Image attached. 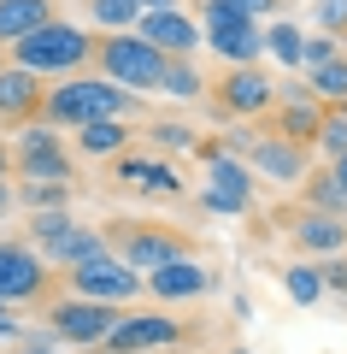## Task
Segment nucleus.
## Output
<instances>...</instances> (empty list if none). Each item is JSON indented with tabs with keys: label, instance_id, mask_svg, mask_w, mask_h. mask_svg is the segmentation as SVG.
<instances>
[{
	"label": "nucleus",
	"instance_id": "f257e3e1",
	"mask_svg": "<svg viewBox=\"0 0 347 354\" xmlns=\"http://www.w3.org/2000/svg\"><path fill=\"white\" fill-rule=\"evenodd\" d=\"M6 53H12V65H24V71H36V77H83V65H95L100 41L88 36V30L53 18V24H41L36 36L12 41Z\"/></svg>",
	"mask_w": 347,
	"mask_h": 354
},
{
	"label": "nucleus",
	"instance_id": "f03ea898",
	"mask_svg": "<svg viewBox=\"0 0 347 354\" xmlns=\"http://www.w3.org/2000/svg\"><path fill=\"white\" fill-rule=\"evenodd\" d=\"M136 113V95L112 77H71V83H53L48 101H41V118L48 124H95V118H130Z\"/></svg>",
	"mask_w": 347,
	"mask_h": 354
},
{
	"label": "nucleus",
	"instance_id": "7ed1b4c3",
	"mask_svg": "<svg viewBox=\"0 0 347 354\" xmlns=\"http://www.w3.org/2000/svg\"><path fill=\"white\" fill-rule=\"evenodd\" d=\"M100 77H112V83H124L130 95H153V88H165V65H171V53H159L148 36H130V30H112L106 41H100L95 53Z\"/></svg>",
	"mask_w": 347,
	"mask_h": 354
},
{
	"label": "nucleus",
	"instance_id": "20e7f679",
	"mask_svg": "<svg viewBox=\"0 0 347 354\" xmlns=\"http://www.w3.org/2000/svg\"><path fill=\"white\" fill-rule=\"evenodd\" d=\"M12 165H18L24 183H77L71 153L59 148V124H48V118L18 124V136H12Z\"/></svg>",
	"mask_w": 347,
	"mask_h": 354
},
{
	"label": "nucleus",
	"instance_id": "39448f33",
	"mask_svg": "<svg viewBox=\"0 0 347 354\" xmlns=\"http://www.w3.org/2000/svg\"><path fill=\"white\" fill-rule=\"evenodd\" d=\"M200 160H206V189H200V207L206 213H248L253 201V165L236 160V153H224L218 142H200Z\"/></svg>",
	"mask_w": 347,
	"mask_h": 354
},
{
	"label": "nucleus",
	"instance_id": "423d86ee",
	"mask_svg": "<svg viewBox=\"0 0 347 354\" xmlns=\"http://www.w3.org/2000/svg\"><path fill=\"white\" fill-rule=\"evenodd\" d=\"M124 319V307L112 301H88V295H65V301H48V330L71 348H100L112 337V325Z\"/></svg>",
	"mask_w": 347,
	"mask_h": 354
},
{
	"label": "nucleus",
	"instance_id": "0eeeda50",
	"mask_svg": "<svg viewBox=\"0 0 347 354\" xmlns=\"http://www.w3.org/2000/svg\"><path fill=\"white\" fill-rule=\"evenodd\" d=\"M212 101H218L224 118H259V113L277 106V83L259 65H230V71L218 77V88H212Z\"/></svg>",
	"mask_w": 347,
	"mask_h": 354
},
{
	"label": "nucleus",
	"instance_id": "6e6552de",
	"mask_svg": "<svg viewBox=\"0 0 347 354\" xmlns=\"http://www.w3.org/2000/svg\"><path fill=\"white\" fill-rule=\"evenodd\" d=\"M141 290H148V278H136V266H124L118 254H106V260L77 266V272H71V295H88V301L124 307V301H136Z\"/></svg>",
	"mask_w": 347,
	"mask_h": 354
},
{
	"label": "nucleus",
	"instance_id": "1a4fd4ad",
	"mask_svg": "<svg viewBox=\"0 0 347 354\" xmlns=\"http://www.w3.org/2000/svg\"><path fill=\"white\" fill-rule=\"evenodd\" d=\"M177 342H183V319H165V313H124L100 348H106V354H159V348H177Z\"/></svg>",
	"mask_w": 347,
	"mask_h": 354
},
{
	"label": "nucleus",
	"instance_id": "9d476101",
	"mask_svg": "<svg viewBox=\"0 0 347 354\" xmlns=\"http://www.w3.org/2000/svg\"><path fill=\"white\" fill-rule=\"evenodd\" d=\"M112 248H118V260L124 266H136V272H159V266H171V260H183L188 254V242L177 236V230H153V225H136V230H112Z\"/></svg>",
	"mask_w": 347,
	"mask_h": 354
},
{
	"label": "nucleus",
	"instance_id": "9b49d317",
	"mask_svg": "<svg viewBox=\"0 0 347 354\" xmlns=\"http://www.w3.org/2000/svg\"><path fill=\"white\" fill-rule=\"evenodd\" d=\"M41 295H48V254L0 242V301H41Z\"/></svg>",
	"mask_w": 347,
	"mask_h": 354
},
{
	"label": "nucleus",
	"instance_id": "f8f14e48",
	"mask_svg": "<svg viewBox=\"0 0 347 354\" xmlns=\"http://www.w3.org/2000/svg\"><path fill=\"white\" fill-rule=\"evenodd\" d=\"M248 165H253V177H271V183H306L312 153H306V142H288L283 130H259V148L248 153Z\"/></svg>",
	"mask_w": 347,
	"mask_h": 354
},
{
	"label": "nucleus",
	"instance_id": "ddd939ff",
	"mask_svg": "<svg viewBox=\"0 0 347 354\" xmlns=\"http://www.w3.org/2000/svg\"><path fill=\"white\" fill-rule=\"evenodd\" d=\"M41 101H48V83L24 65H6L0 71V124H30L41 118Z\"/></svg>",
	"mask_w": 347,
	"mask_h": 354
},
{
	"label": "nucleus",
	"instance_id": "4468645a",
	"mask_svg": "<svg viewBox=\"0 0 347 354\" xmlns=\"http://www.w3.org/2000/svg\"><path fill=\"white\" fill-rule=\"evenodd\" d=\"M136 30H141V36H148L159 53H171V59H188V53L206 41V30H200L188 12H177V6H171V12H148Z\"/></svg>",
	"mask_w": 347,
	"mask_h": 354
},
{
	"label": "nucleus",
	"instance_id": "2eb2a0df",
	"mask_svg": "<svg viewBox=\"0 0 347 354\" xmlns=\"http://www.w3.org/2000/svg\"><path fill=\"white\" fill-rule=\"evenodd\" d=\"M118 177H124L136 195H148V201H165V195H183V171L165 160H141V153H118Z\"/></svg>",
	"mask_w": 347,
	"mask_h": 354
},
{
	"label": "nucleus",
	"instance_id": "dca6fc26",
	"mask_svg": "<svg viewBox=\"0 0 347 354\" xmlns=\"http://www.w3.org/2000/svg\"><path fill=\"white\" fill-rule=\"evenodd\" d=\"M212 290V272L200 260H171L159 266V272H148V295H159V301H200V295Z\"/></svg>",
	"mask_w": 347,
	"mask_h": 354
},
{
	"label": "nucleus",
	"instance_id": "f3484780",
	"mask_svg": "<svg viewBox=\"0 0 347 354\" xmlns=\"http://www.w3.org/2000/svg\"><path fill=\"white\" fill-rule=\"evenodd\" d=\"M295 242L306 254H318V260H330V254H341L347 248V218H335V213H300L295 218Z\"/></svg>",
	"mask_w": 347,
	"mask_h": 354
},
{
	"label": "nucleus",
	"instance_id": "a211bd4d",
	"mask_svg": "<svg viewBox=\"0 0 347 354\" xmlns=\"http://www.w3.org/2000/svg\"><path fill=\"white\" fill-rule=\"evenodd\" d=\"M53 0H0V41L12 48V41H24V36H36L41 24H53Z\"/></svg>",
	"mask_w": 347,
	"mask_h": 354
},
{
	"label": "nucleus",
	"instance_id": "6ab92c4d",
	"mask_svg": "<svg viewBox=\"0 0 347 354\" xmlns=\"http://www.w3.org/2000/svg\"><path fill=\"white\" fill-rule=\"evenodd\" d=\"M106 254H118V248H112V230H83V225H77L71 236H65L59 248L48 254V266L77 272V266H95V260H106Z\"/></svg>",
	"mask_w": 347,
	"mask_h": 354
},
{
	"label": "nucleus",
	"instance_id": "aec40b11",
	"mask_svg": "<svg viewBox=\"0 0 347 354\" xmlns=\"http://www.w3.org/2000/svg\"><path fill=\"white\" fill-rule=\"evenodd\" d=\"M130 118H95V124H83L77 130V148L88 153V160H118V153L130 148Z\"/></svg>",
	"mask_w": 347,
	"mask_h": 354
},
{
	"label": "nucleus",
	"instance_id": "412c9836",
	"mask_svg": "<svg viewBox=\"0 0 347 354\" xmlns=\"http://www.w3.org/2000/svg\"><path fill=\"white\" fill-rule=\"evenodd\" d=\"M324 113H330L324 101H283V113H277V124H271V130H283L288 142H312V148H318Z\"/></svg>",
	"mask_w": 347,
	"mask_h": 354
},
{
	"label": "nucleus",
	"instance_id": "4be33fe9",
	"mask_svg": "<svg viewBox=\"0 0 347 354\" xmlns=\"http://www.w3.org/2000/svg\"><path fill=\"white\" fill-rule=\"evenodd\" d=\"M212 53L230 59V65H259V53H265V24H241V30L212 36Z\"/></svg>",
	"mask_w": 347,
	"mask_h": 354
},
{
	"label": "nucleus",
	"instance_id": "5701e85b",
	"mask_svg": "<svg viewBox=\"0 0 347 354\" xmlns=\"http://www.w3.org/2000/svg\"><path fill=\"white\" fill-rule=\"evenodd\" d=\"M306 207H312V213H335V218H347V183L335 177V165H330V171H312V177H306Z\"/></svg>",
	"mask_w": 347,
	"mask_h": 354
},
{
	"label": "nucleus",
	"instance_id": "b1692460",
	"mask_svg": "<svg viewBox=\"0 0 347 354\" xmlns=\"http://www.w3.org/2000/svg\"><path fill=\"white\" fill-rule=\"evenodd\" d=\"M283 290H288V301L295 307H312L330 283H324V266H312V260H295V266H283Z\"/></svg>",
	"mask_w": 347,
	"mask_h": 354
},
{
	"label": "nucleus",
	"instance_id": "393cba45",
	"mask_svg": "<svg viewBox=\"0 0 347 354\" xmlns=\"http://www.w3.org/2000/svg\"><path fill=\"white\" fill-rule=\"evenodd\" d=\"M77 230V218H71V207H48V213H30V236H36V248L41 254H53L65 236Z\"/></svg>",
	"mask_w": 347,
	"mask_h": 354
},
{
	"label": "nucleus",
	"instance_id": "a878e982",
	"mask_svg": "<svg viewBox=\"0 0 347 354\" xmlns=\"http://www.w3.org/2000/svg\"><path fill=\"white\" fill-rule=\"evenodd\" d=\"M312 95H318L324 106H347V53H335L330 65L312 71Z\"/></svg>",
	"mask_w": 347,
	"mask_h": 354
},
{
	"label": "nucleus",
	"instance_id": "bb28decb",
	"mask_svg": "<svg viewBox=\"0 0 347 354\" xmlns=\"http://www.w3.org/2000/svg\"><path fill=\"white\" fill-rule=\"evenodd\" d=\"M88 18L100 30H136L148 12H141V0H88Z\"/></svg>",
	"mask_w": 347,
	"mask_h": 354
},
{
	"label": "nucleus",
	"instance_id": "cd10ccee",
	"mask_svg": "<svg viewBox=\"0 0 347 354\" xmlns=\"http://www.w3.org/2000/svg\"><path fill=\"white\" fill-rule=\"evenodd\" d=\"M265 53H277L283 65H306V30H295V24H265Z\"/></svg>",
	"mask_w": 347,
	"mask_h": 354
},
{
	"label": "nucleus",
	"instance_id": "c85d7f7f",
	"mask_svg": "<svg viewBox=\"0 0 347 354\" xmlns=\"http://www.w3.org/2000/svg\"><path fill=\"white\" fill-rule=\"evenodd\" d=\"M165 95H177V101H200V95H206V77H200L188 59H171V65H165Z\"/></svg>",
	"mask_w": 347,
	"mask_h": 354
},
{
	"label": "nucleus",
	"instance_id": "c756f323",
	"mask_svg": "<svg viewBox=\"0 0 347 354\" xmlns=\"http://www.w3.org/2000/svg\"><path fill=\"white\" fill-rule=\"evenodd\" d=\"M318 153H324L330 165L347 153V106H330V113H324V130H318Z\"/></svg>",
	"mask_w": 347,
	"mask_h": 354
},
{
	"label": "nucleus",
	"instance_id": "7c9ffc66",
	"mask_svg": "<svg viewBox=\"0 0 347 354\" xmlns=\"http://www.w3.org/2000/svg\"><path fill=\"white\" fill-rule=\"evenodd\" d=\"M148 136H153V148H165V153H188V148H200L195 130H188V124H171V118L148 124Z\"/></svg>",
	"mask_w": 347,
	"mask_h": 354
},
{
	"label": "nucleus",
	"instance_id": "2f4dec72",
	"mask_svg": "<svg viewBox=\"0 0 347 354\" xmlns=\"http://www.w3.org/2000/svg\"><path fill=\"white\" fill-rule=\"evenodd\" d=\"M312 24H318L324 36L347 41V0H312Z\"/></svg>",
	"mask_w": 347,
	"mask_h": 354
},
{
	"label": "nucleus",
	"instance_id": "473e14b6",
	"mask_svg": "<svg viewBox=\"0 0 347 354\" xmlns=\"http://www.w3.org/2000/svg\"><path fill=\"white\" fill-rule=\"evenodd\" d=\"M71 201V183H24V207L30 213H48V207Z\"/></svg>",
	"mask_w": 347,
	"mask_h": 354
},
{
	"label": "nucleus",
	"instance_id": "72a5a7b5",
	"mask_svg": "<svg viewBox=\"0 0 347 354\" xmlns=\"http://www.w3.org/2000/svg\"><path fill=\"white\" fill-rule=\"evenodd\" d=\"M335 53H341V41H335V36H324V30H318V36H306V71H318V65H330Z\"/></svg>",
	"mask_w": 347,
	"mask_h": 354
},
{
	"label": "nucleus",
	"instance_id": "f704fd0d",
	"mask_svg": "<svg viewBox=\"0 0 347 354\" xmlns=\"http://www.w3.org/2000/svg\"><path fill=\"white\" fill-rule=\"evenodd\" d=\"M318 266H324V283H330L335 295H347V260H335V254H330V260H318Z\"/></svg>",
	"mask_w": 347,
	"mask_h": 354
},
{
	"label": "nucleus",
	"instance_id": "c9c22d12",
	"mask_svg": "<svg viewBox=\"0 0 347 354\" xmlns=\"http://www.w3.org/2000/svg\"><path fill=\"white\" fill-rule=\"evenodd\" d=\"M0 337H24V325H18V319H12V301H0Z\"/></svg>",
	"mask_w": 347,
	"mask_h": 354
},
{
	"label": "nucleus",
	"instance_id": "e433bc0d",
	"mask_svg": "<svg viewBox=\"0 0 347 354\" xmlns=\"http://www.w3.org/2000/svg\"><path fill=\"white\" fill-rule=\"evenodd\" d=\"M12 354H59V348H41V342H18Z\"/></svg>",
	"mask_w": 347,
	"mask_h": 354
},
{
	"label": "nucleus",
	"instance_id": "4c0bfd02",
	"mask_svg": "<svg viewBox=\"0 0 347 354\" xmlns=\"http://www.w3.org/2000/svg\"><path fill=\"white\" fill-rule=\"evenodd\" d=\"M12 171H18V165H12V153L0 148V183H6V177H12Z\"/></svg>",
	"mask_w": 347,
	"mask_h": 354
},
{
	"label": "nucleus",
	"instance_id": "58836bf2",
	"mask_svg": "<svg viewBox=\"0 0 347 354\" xmlns=\"http://www.w3.org/2000/svg\"><path fill=\"white\" fill-rule=\"evenodd\" d=\"M141 12H171V0H141Z\"/></svg>",
	"mask_w": 347,
	"mask_h": 354
},
{
	"label": "nucleus",
	"instance_id": "ea45409f",
	"mask_svg": "<svg viewBox=\"0 0 347 354\" xmlns=\"http://www.w3.org/2000/svg\"><path fill=\"white\" fill-rule=\"evenodd\" d=\"M6 207H12V189H6V183H0V218H6Z\"/></svg>",
	"mask_w": 347,
	"mask_h": 354
},
{
	"label": "nucleus",
	"instance_id": "a19ab883",
	"mask_svg": "<svg viewBox=\"0 0 347 354\" xmlns=\"http://www.w3.org/2000/svg\"><path fill=\"white\" fill-rule=\"evenodd\" d=\"M335 177H341V183H347V153H341V160H335Z\"/></svg>",
	"mask_w": 347,
	"mask_h": 354
},
{
	"label": "nucleus",
	"instance_id": "79ce46f5",
	"mask_svg": "<svg viewBox=\"0 0 347 354\" xmlns=\"http://www.w3.org/2000/svg\"><path fill=\"white\" fill-rule=\"evenodd\" d=\"M0 48H6V41H0ZM0 71H6V53H0Z\"/></svg>",
	"mask_w": 347,
	"mask_h": 354
},
{
	"label": "nucleus",
	"instance_id": "37998d69",
	"mask_svg": "<svg viewBox=\"0 0 347 354\" xmlns=\"http://www.w3.org/2000/svg\"><path fill=\"white\" fill-rule=\"evenodd\" d=\"M230 354H248V348H230Z\"/></svg>",
	"mask_w": 347,
	"mask_h": 354
}]
</instances>
